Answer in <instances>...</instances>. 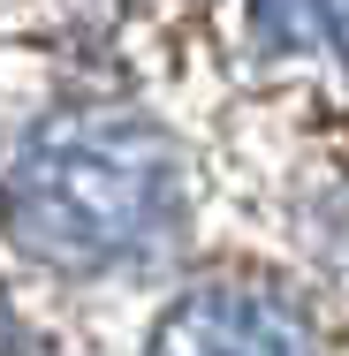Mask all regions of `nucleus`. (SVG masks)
<instances>
[{
  "mask_svg": "<svg viewBox=\"0 0 349 356\" xmlns=\"http://www.w3.org/2000/svg\"><path fill=\"white\" fill-rule=\"evenodd\" d=\"M23 213L69 258H137L175 213V167L130 122H61L23 167Z\"/></svg>",
  "mask_w": 349,
  "mask_h": 356,
  "instance_id": "f257e3e1",
  "label": "nucleus"
},
{
  "mask_svg": "<svg viewBox=\"0 0 349 356\" xmlns=\"http://www.w3.org/2000/svg\"><path fill=\"white\" fill-rule=\"evenodd\" d=\"M152 356H319L311 326L258 288H198L175 303Z\"/></svg>",
  "mask_w": 349,
  "mask_h": 356,
  "instance_id": "f03ea898",
  "label": "nucleus"
},
{
  "mask_svg": "<svg viewBox=\"0 0 349 356\" xmlns=\"http://www.w3.org/2000/svg\"><path fill=\"white\" fill-rule=\"evenodd\" d=\"M258 31L288 54H342L349 61V0H258Z\"/></svg>",
  "mask_w": 349,
  "mask_h": 356,
  "instance_id": "7ed1b4c3",
  "label": "nucleus"
}]
</instances>
